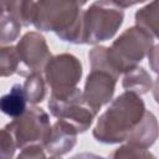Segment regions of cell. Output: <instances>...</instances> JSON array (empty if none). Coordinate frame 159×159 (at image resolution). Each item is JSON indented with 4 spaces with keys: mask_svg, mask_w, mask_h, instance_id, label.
<instances>
[{
    "mask_svg": "<svg viewBox=\"0 0 159 159\" xmlns=\"http://www.w3.org/2000/svg\"><path fill=\"white\" fill-rule=\"evenodd\" d=\"M21 30L19 21L7 11L0 15V46L14 42Z\"/></svg>",
    "mask_w": 159,
    "mask_h": 159,
    "instance_id": "2e32d148",
    "label": "cell"
},
{
    "mask_svg": "<svg viewBox=\"0 0 159 159\" xmlns=\"http://www.w3.org/2000/svg\"><path fill=\"white\" fill-rule=\"evenodd\" d=\"M50 118L40 107H30L12 122L5 125L14 137L16 148L24 149L30 145H42L50 133Z\"/></svg>",
    "mask_w": 159,
    "mask_h": 159,
    "instance_id": "8992f818",
    "label": "cell"
},
{
    "mask_svg": "<svg viewBox=\"0 0 159 159\" xmlns=\"http://www.w3.org/2000/svg\"><path fill=\"white\" fill-rule=\"evenodd\" d=\"M153 47L154 39L144 30L133 26L127 29L111 47H107V51L114 71L120 75L138 66Z\"/></svg>",
    "mask_w": 159,
    "mask_h": 159,
    "instance_id": "277c9868",
    "label": "cell"
},
{
    "mask_svg": "<svg viewBox=\"0 0 159 159\" xmlns=\"http://www.w3.org/2000/svg\"><path fill=\"white\" fill-rule=\"evenodd\" d=\"M48 108L53 117L70 123L77 133L86 132L97 114L84 101L82 92L77 87L62 93H51Z\"/></svg>",
    "mask_w": 159,
    "mask_h": 159,
    "instance_id": "5b68a950",
    "label": "cell"
},
{
    "mask_svg": "<svg viewBox=\"0 0 159 159\" xmlns=\"http://www.w3.org/2000/svg\"><path fill=\"white\" fill-rule=\"evenodd\" d=\"M15 48L19 61L16 73L22 77L41 73L52 57L45 37L35 31L25 34Z\"/></svg>",
    "mask_w": 159,
    "mask_h": 159,
    "instance_id": "52a82bcc",
    "label": "cell"
},
{
    "mask_svg": "<svg viewBox=\"0 0 159 159\" xmlns=\"http://www.w3.org/2000/svg\"><path fill=\"white\" fill-rule=\"evenodd\" d=\"M43 71L51 93H62L76 88L82 76V65L76 56L61 53L51 57Z\"/></svg>",
    "mask_w": 159,
    "mask_h": 159,
    "instance_id": "ba28073f",
    "label": "cell"
},
{
    "mask_svg": "<svg viewBox=\"0 0 159 159\" xmlns=\"http://www.w3.org/2000/svg\"><path fill=\"white\" fill-rule=\"evenodd\" d=\"M158 137V122L155 116L147 111L143 122L138 127V129L133 133V135L127 140L128 144L138 145L142 148H149L154 144Z\"/></svg>",
    "mask_w": 159,
    "mask_h": 159,
    "instance_id": "8fae6325",
    "label": "cell"
},
{
    "mask_svg": "<svg viewBox=\"0 0 159 159\" xmlns=\"http://www.w3.org/2000/svg\"><path fill=\"white\" fill-rule=\"evenodd\" d=\"M16 150V144L11 133L2 128L0 129V159H12Z\"/></svg>",
    "mask_w": 159,
    "mask_h": 159,
    "instance_id": "d6986e66",
    "label": "cell"
},
{
    "mask_svg": "<svg viewBox=\"0 0 159 159\" xmlns=\"http://www.w3.org/2000/svg\"><path fill=\"white\" fill-rule=\"evenodd\" d=\"M22 88H24L26 101L32 104H36L45 98L46 83L41 73H35V75L26 77V81L22 84Z\"/></svg>",
    "mask_w": 159,
    "mask_h": 159,
    "instance_id": "9a60e30c",
    "label": "cell"
},
{
    "mask_svg": "<svg viewBox=\"0 0 159 159\" xmlns=\"http://www.w3.org/2000/svg\"><path fill=\"white\" fill-rule=\"evenodd\" d=\"M158 1H152L135 12V26L144 30L154 40L158 36Z\"/></svg>",
    "mask_w": 159,
    "mask_h": 159,
    "instance_id": "5bb4252c",
    "label": "cell"
},
{
    "mask_svg": "<svg viewBox=\"0 0 159 159\" xmlns=\"http://www.w3.org/2000/svg\"><path fill=\"white\" fill-rule=\"evenodd\" d=\"M77 130L70 123L57 120L51 128L42 147L51 157H61L68 153L76 144Z\"/></svg>",
    "mask_w": 159,
    "mask_h": 159,
    "instance_id": "30bf717a",
    "label": "cell"
},
{
    "mask_svg": "<svg viewBox=\"0 0 159 159\" xmlns=\"http://www.w3.org/2000/svg\"><path fill=\"white\" fill-rule=\"evenodd\" d=\"M70 159H106V158L99 157V155L93 154V153H80V154L73 155V157L70 158Z\"/></svg>",
    "mask_w": 159,
    "mask_h": 159,
    "instance_id": "ffe728a7",
    "label": "cell"
},
{
    "mask_svg": "<svg viewBox=\"0 0 159 159\" xmlns=\"http://www.w3.org/2000/svg\"><path fill=\"white\" fill-rule=\"evenodd\" d=\"M123 88L127 89V92H133L138 96L144 94L152 89V78L143 67L135 66L125 72L123 78Z\"/></svg>",
    "mask_w": 159,
    "mask_h": 159,
    "instance_id": "4fadbf2b",
    "label": "cell"
},
{
    "mask_svg": "<svg viewBox=\"0 0 159 159\" xmlns=\"http://www.w3.org/2000/svg\"><path fill=\"white\" fill-rule=\"evenodd\" d=\"M26 102L22 84L15 83L9 93L0 97V112L9 117L17 118L26 111Z\"/></svg>",
    "mask_w": 159,
    "mask_h": 159,
    "instance_id": "7c38bea8",
    "label": "cell"
},
{
    "mask_svg": "<svg viewBox=\"0 0 159 159\" xmlns=\"http://www.w3.org/2000/svg\"><path fill=\"white\" fill-rule=\"evenodd\" d=\"M117 80L118 77L103 70H92L87 76L82 94L84 101L97 113L102 106L107 104L112 99Z\"/></svg>",
    "mask_w": 159,
    "mask_h": 159,
    "instance_id": "9c48e42d",
    "label": "cell"
},
{
    "mask_svg": "<svg viewBox=\"0 0 159 159\" xmlns=\"http://www.w3.org/2000/svg\"><path fill=\"white\" fill-rule=\"evenodd\" d=\"M17 66L16 48L14 46L0 47V77H7L16 73Z\"/></svg>",
    "mask_w": 159,
    "mask_h": 159,
    "instance_id": "e0dca14e",
    "label": "cell"
},
{
    "mask_svg": "<svg viewBox=\"0 0 159 159\" xmlns=\"http://www.w3.org/2000/svg\"><path fill=\"white\" fill-rule=\"evenodd\" d=\"M83 5L80 1L35 2L32 25L37 30L56 32L62 41L82 43Z\"/></svg>",
    "mask_w": 159,
    "mask_h": 159,
    "instance_id": "7a4b0ae2",
    "label": "cell"
},
{
    "mask_svg": "<svg viewBox=\"0 0 159 159\" xmlns=\"http://www.w3.org/2000/svg\"><path fill=\"white\" fill-rule=\"evenodd\" d=\"M124 19L116 1H96L82 12V43H98L114 36Z\"/></svg>",
    "mask_w": 159,
    "mask_h": 159,
    "instance_id": "3957f363",
    "label": "cell"
},
{
    "mask_svg": "<svg viewBox=\"0 0 159 159\" xmlns=\"http://www.w3.org/2000/svg\"><path fill=\"white\" fill-rule=\"evenodd\" d=\"M111 159H157V158L147 148H142L133 144H125L116 149L112 153Z\"/></svg>",
    "mask_w": 159,
    "mask_h": 159,
    "instance_id": "ac0fdd59",
    "label": "cell"
},
{
    "mask_svg": "<svg viewBox=\"0 0 159 159\" xmlns=\"http://www.w3.org/2000/svg\"><path fill=\"white\" fill-rule=\"evenodd\" d=\"M6 11V1H0V15Z\"/></svg>",
    "mask_w": 159,
    "mask_h": 159,
    "instance_id": "44dd1931",
    "label": "cell"
},
{
    "mask_svg": "<svg viewBox=\"0 0 159 159\" xmlns=\"http://www.w3.org/2000/svg\"><path fill=\"white\" fill-rule=\"evenodd\" d=\"M147 113L143 99L133 92H124L112 101L99 117L93 137L104 144L128 140L138 129Z\"/></svg>",
    "mask_w": 159,
    "mask_h": 159,
    "instance_id": "6da1fadb",
    "label": "cell"
}]
</instances>
